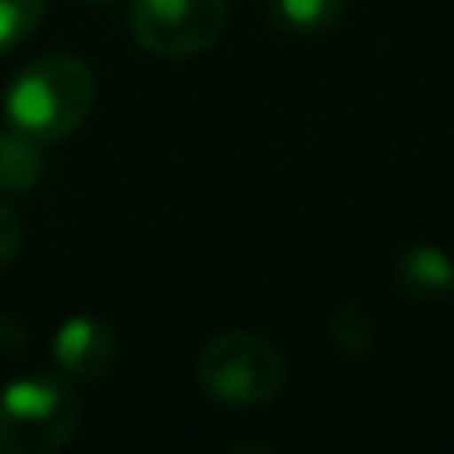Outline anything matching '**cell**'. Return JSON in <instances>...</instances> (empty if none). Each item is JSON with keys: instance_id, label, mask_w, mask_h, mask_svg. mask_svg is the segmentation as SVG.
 <instances>
[{"instance_id": "cell-1", "label": "cell", "mask_w": 454, "mask_h": 454, "mask_svg": "<svg viewBox=\"0 0 454 454\" xmlns=\"http://www.w3.org/2000/svg\"><path fill=\"white\" fill-rule=\"evenodd\" d=\"M96 104V76L80 56L48 52L8 88V124L40 144H60L84 128Z\"/></svg>"}, {"instance_id": "cell-2", "label": "cell", "mask_w": 454, "mask_h": 454, "mask_svg": "<svg viewBox=\"0 0 454 454\" xmlns=\"http://www.w3.org/2000/svg\"><path fill=\"white\" fill-rule=\"evenodd\" d=\"M196 379L207 399L251 411L279 399L287 367H283L279 347L267 343L255 331H220L200 351Z\"/></svg>"}, {"instance_id": "cell-3", "label": "cell", "mask_w": 454, "mask_h": 454, "mask_svg": "<svg viewBox=\"0 0 454 454\" xmlns=\"http://www.w3.org/2000/svg\"><path fill=\"white\" fill-rule=\"evenodd\" d=\"M80 431V399L68 383L48 375L12 379L0 387V450L52 454Z\"/></svg>"}, {"instance_id": "cell-4", "label": "cell", "mask_w": 454, "mask_h": 454, "mask_svg": "<svg viewBox=\"0 0 454 454\" xmlns=\"http://www.w3.org/2000/svg\"><path fill=\"white\" fill-rule=\"evenodd\" d=\"M227 0H132L128 32L160 60H188L220 40Z\"/></svg>"}, {"instance_id": "cell-5", "label": "cell", "mask_w": 454, "mask_h": 454, "mask_svg": "<svg viewBox=\"0 0 454 454\" xmlns=\"http://www.w3.org/2000/svg\"><path fill=\"white\" fill-rule=\"evenodd\" d=\"M116 327L100 315H72L52 335V363L68 379H100L116 363Z\"/></svg>"}, {"instance_id": "cell-6", "label": "cell", "mask_w": 454, "mask_h": 454, "mask_svg": "<svg viewBox=\"0 0 454 454\" xmlns=\"http://www.w3.org/2000/svg\"><path fill=\"white\" fill-rule=\"evenodd\" d=\"M395 287L415 303H439L454 291V259L434 243H415L395 259Z\"/></svg>"}, {"instance_id": "cell-7", "label": "cell", "mask_w": 454, "mask_h": 454, "mask_svg": "<svg viewBox=\"0 0 454 454\" xmlns=\"http://www.w3.org/2000/svg\"><path fill=\"white\" fill-rule=\"evenodd\" d=\"M44 176V144L24 136L20 128H0V192L20 196L32 192Z\"/></svg>"}, {"instance_id": "cell-8", "label": "cell", "mask_w": 454, "mask_h": 454, "mask_svg": "<svg viewBox=\"0 0 454 454\" xmlns=\"http://www.w3.org/2000/svg\"><path fill=\"white\" fill-rule=\"evenodd\" d=\"M347 0H267V16L287 36H319L335 28Z\"/></svg>"}, {"instance_id": "cell-9", "label": "cell", "mask_w": 454, "mask_h": 454, "mask_svg": "<svg viewBox=\"0 0 454 454\" xmlns=\"http://www.w3.org/2000/svg\"><path fill=\"white\" fill-rule=\"evenodd\" d=\"M48 0H0V52L20 48L40 28Z\"/></svg>"}, {"instance_id": "cell-10", "label": "cell", "mask_w": 454, "mask_h": 454, "mask_svg": "<svg viewBox=\"0 0 454 454\" xmlns=\"http://www.w3.org/2000/svg\"><path fill=\"white\" fill-rule=\"evenodd\" d=\"M331 335H335L339 351L351 355V359L371 351V319L363 315V307H355V303L339 307V315L331 319Z\"/></svg>"}, {"instance_id": "cell-11", "label": "cell", "mask_w": 454, "mask_h": 454, "mask_svg": "<svg viewBox=\"0 0 454 454\" xmlns=\"http://www.w3.org/2000/svg\"><path fill=\"white\" fill-rule=\"evenodd\" d=\"M20 239H24L20 215H16L8 204H0V271H4V267L12 263V255L20 251Z\"/></svg>"}, {"instance_id": "cell-12", "label": "cell", "mask_w": 454, "mask_h": 454, "mask_svg": "<svg viewBox=\"0 0 454 454\" xmlns=\"http://www.w3.org/2000/svg\"><path fill=\"white\" fill-rule=\"evenodd\" d=\"M96 4H108V0H96Z\"/></svg>"}]
</instances>
